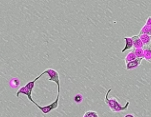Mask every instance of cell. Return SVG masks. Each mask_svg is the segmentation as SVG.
<instances>
[{
	"label": "cell",
	"instance_id": "obj_1",
	"mask_svg": "<svg viewBox=\"0 0 151 117\" xmlns=\"http://www.w3.org/2000/svg\"><path fill=\"white\" fill-rule=\"evenodd\" d=\"M82 95L81 94H76L75 97H74V101H75L76 103H80L81 101H82Z\"/></svg>",
	"mask_w": 151,
	"mask_h": 117
},
{
	"label": "cell",
	"instance_id": "obj_2",
	"mask_svg": "<svg viewBox=\"0 0 151 117\" xmlns=\"http://www.w3.org/2000/svg\"><path fill=\"white\" fill-rule=\"evenodd\" d=\"M124 117H135V116L133 114H128V115H125Z\"/></svg>",
	"mask_w": 151,
	"mask_h": 117
}]
</instances>
